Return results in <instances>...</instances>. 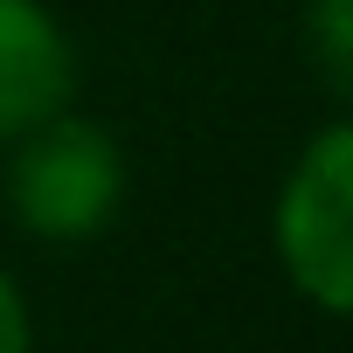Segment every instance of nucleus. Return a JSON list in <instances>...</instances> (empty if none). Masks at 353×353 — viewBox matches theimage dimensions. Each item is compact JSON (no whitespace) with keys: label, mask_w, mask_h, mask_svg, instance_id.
Returning a JSON list of instances; mask_svg holds the SVG:
<instances>
[{"label":"nucleus","mask_w":353,"mask_h":353,"mask_svg":"<svg viewBox=\"0 0 353 353\" xmlns=\"http://www.w3.org/2000/svg\"><path fill=\"white\" fill-rule=\"evenodd\" d=\"M125 201V152L97 118L56 111L14 139L8 159V215L35 243H90Z\"/></svg>","instance_id":"f257e3e1"},{"label":"nucleus","mask_w":353,"mask_h":353,"mask_svg":"<svg viewBox=\"0 0 353 353\" xmlns=\"http://www.w3.org/2000/svg\"><path fill=\"white\" fill-rule=\"evenodd\" d=\"M277 256L319 312L353 319V118L325 125L284 173Z\"/></svg>","instance_id":"f03ea898"},{"label":"nucleus","mask_w":353,"mask_h":353,"mask_svg":"<svg viewBox=\"0 0 353 353\" xmlns=\"http://www.w3.org/2000/svg\"><path fill=\"white\" fill-rule=\"evenodd\" d=\"M77 49L42 0H0V145H14L42 118L70 111Z\"/></svg>","instance_id":"7ed1b4c3"},{"label":"nucleus","mask_w":353,"mask_h":353,"mask_svg":"<svg viewBox=\"0 0 353 353\" xmlns=\"http://www.w3.org/2000/svg\"><path fill=\"white\" fill-rule=\"evenodd\" d=\"M305 63L339 104H353V0H305Z\"/></svg>","instance_id":"20e7f679"},{"label":"nucleus","mask_w":353,"mask_h":353,"mask_svg":"<svg viewBox=\"0 0 353 353\" xmlns=\"http://www.w3.org/2000/svg\"><path fill=\"white\" fill-rule=\"evenodd\" d=\"M35 346V325H28V305L14 291V277L0 270V353H28Z\"/></svg>","instance_id":"39448f33"}]
</instances>
